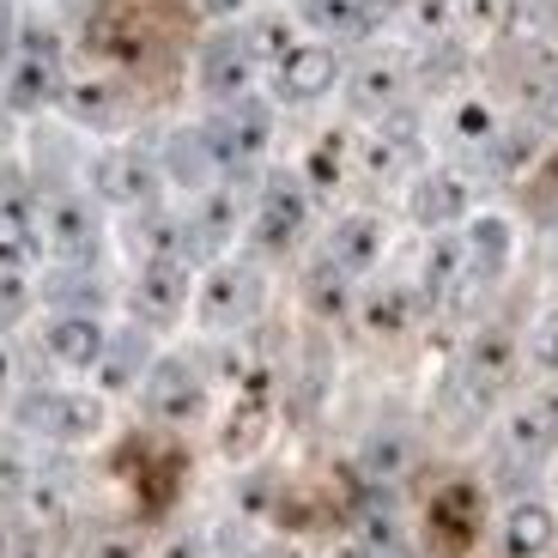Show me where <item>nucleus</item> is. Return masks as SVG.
<instances>
[{"instance_id": "f257e3e1", "label": "nucleus", "mask_w": 558, "mask_h": 558, "mask_svg": "<svg viewBox=\"0 0 558 558\" xmlns=\"http://www.w3.org/2000/svg\"><path fill=\"white\" fill-rule=\"evenodd\" d=\"M13 425L31 437H43V444H92V437H104L110 413H104L98 395L43 383V389H25L13 401Z\"/></svg>"}, {"instance_id": "f03ea898", "label": "nucleus", "mask_w": 558, "mask_h": 558, "mask_svg": "<svg viewBox=\"0 0 558 558\" xmlns=\"http://www.w3.org/2000/svg\"><path fill=\"white\" fill-rule=\"evenodd\" d=\"M85 182H92V201L104 207H122V213H153L158 195H165V170H158V153L146 146H104L92 165H85Z\"/></svg>"}, {"instance_id": "7ed1b4c3", "label": "nucleus", "mask_w": 558, "mask_h": 558, "mask_svg": "<svg viewBox=\"0 0 558 558\" xmlns=\"http://www.w3.org/2000/svg\"><path fill=\"white\" fill-rule=\"evenodd\" d=\"M61 85H68V73H61V37L56 31H43V25H25L19 31L13 61H7V104L25 110V116L56 110Z\"/></svg>"}, {"instance_id": "20e7f679", "label": "nucleus", "mask_w": 558, "mask_h": 558, "mask_svg": "<svg viewBox=\"0 0 558 558\" xmlns=\"http://www.w3.org/2000/svg\"><path fill=\"white\" fill-rule=\"evenodd\" d=\"M195 322L213 335H231L262 310V274L250 262H231V255H213V267L195 279Z\"/></svg>"}, {"instance_id": "39448f33", "label": "nucleus", "mask_w": 558, "mask_h": 558, "mask_svg": "<svg viewBox=\"0 0 558 558\" xmlns=\"http://www.w3.org/2000/svg\"><path fill=\"white\" fill-rule=\"evenodd\" d=\"M37 231H43V250L56 255L61 267H92L104 250V219H98V201L80 195V189H56L37 213Z\"/></svg>"}, {"instance_id": "423d86ee", "label": "nucleus", "mask_w": 558, "mask_h": 558, "mask_svg": "<svg viewBox=\"0 0 558 558\" xmlns=\"http://www.w3.org/2000/svg\"><path fill=\"white\" fill-rule=\"evenodd\" d=\"M189 298H195V262H182V255H146L134 286H128V310L153 335L189 316Z\"/></svg>"}, {"instance_id": "0eeeda50", "label": "nucleus", "mask_w": 558, "mask_h": 558, "mask_svg": "<svg viewBox=\"0 0 558 558\" xmlns=\"http://www.w3.org/2000/svg\"><path fill=\"white\" fill-rule=\"evenodd\" d=\"M207 146H213V158H219V170H250L255 158L274 146V104L250 98V92L219 104L213 122H207Z\"/></svg>"}, {"instance_id": "6e6552de", "label": "nucleus", "mask_w": 558, "mask_h": 558, "mask_svg": "<svg viewBox=\"0 0 558 558\" xmlns=\"http://www.w3.org/2000/svg\"><path fill=\"white\" fill-rule=\"evenodd\" d=\"M480 529H486V492L474 480H449V486L432 492V504H425V541H432L437 558H461L480 541Z\"/></svg>"}, {"instance_id": "1a4fd4ad", "label": "nucleus", "mask_w": 558, "mask_h": 558, "mask_svg": "<svg viewBox=\"0 0 558 558\" xmlns=\"http://www.w3.org/2000/svg\"><path fill=\"white\" fill-rule=\"evenodd\" d=\"M140 407L153 425H189L207 407V371L189 359H153L140 377Z\"/></svg>"}, {"instance_id": "9d476101", "label": "nucleus", "mask_w": 558, "mask_h": 558, "mask_svg": "<svg viewBox=\"0 0 558 558\" xmlns=\"http://www.w3.org/2000/svg\"><path fill=\"white\" fill-rule=\"evenodd\" d=\"M517 377H522V340L510 335V328H480V335L461 347L456 383L474 395L480 407H492Z\"/></svg>"}, {"instance_id": "9b49d317", "label": "nucleus", "mask_w": 558, "mask_h": 558, "mask_svg": "<svg viewBox=\"0 0 558 558\" xmlns=\"http://www.w3.org/2000/svg\"><path fill=\"white\" fill-rule=\"evenodd\" d=\"M243 225H250V238L262 255H286L310 231V189L298 177H274L262 195H255V207Z\"/></svg>"}, {"instance_id": "f8f14e48", "label": "nucleus", "mask_w": 558, "mask_h": 558, "mask_svg": "<svg viewBox=\"0 0 558 558\" xmlns=\"http://www.w3.org/2000/svg\"><path fill=\"white\" fill-rule=\"evenodd\" d=\"M255 68H262V61L250 56V43H243L238 25L213 31V37L195 49V85H201V98H213V104L243 98V92L255 85Z\"/></svg>"}, {"instance_id": "ddd939ff", "label": "nucleus", "mask_w": 558, "mask_h": 558, "mask_svg": "<svg viewBox=\"0 0 558 558\" xmlns=\"http://www.w3.org/2000/svg\"><path fill=\"white\" fill-rule=\"evenodd\" d=\"M340 43H292L274 61V98L279 104H316L340 85Z\"/></svg>"}, {"instance_id": "4468645a", "label": "nucleus", "mask_w": 558, "mask_h": 558, "mask_svg": "<svg viewBox=\"0 0 558 558\" xmlns=\"http://www.w3.org/2000/svg\"><path fill=\"white\" fill-rule=\"evenodd\" d=\"M43 352H49V364L56 371H73V377H92V364H98L104 340H110V328H104L98 310H56V316L43 322Z\"/></svg>"}, {"instance_id": "2eb2a0df", "label": "nucleus", "mask_w": 558, "mask_h": 558, "mask_svg": "<svg viewBox=\"0 0 558 558\" xmlns=\"http://www.w3.org/2000/svg\"><path fill=\"white\" fill-rule=\"evenodd\" d=\"M243 225V201L231 182H207L195 201H189V219H182V238H189V262L195 255H225L231 238Z\"/></svg>"}, {"instance_id": "dca6fc26", "label": "nucleus", "mask_w": 558, "mask_h": 558, "mask_svg": "<svg viewBox=\"0 0 558 558\" xmlns=\"http://www.w3.org/2000/svg\"><path fill=\"white\" fill-rule=\"evenodd\" d=\"M407 213H413V225H425V231H449V225H461L474 213V189H468L461 170H425V177L413 182V195H407Z\"/></svg>"}, {"instance_id": "f3484780", "label": "nucleus", "mask_w": 558, "mask_h": 558, "mask_svg": "<svg viewBox=\"0 0 558 558\" xmlns=\"http://www.w3.org/2000/svg\"><path fill=\"white\" fill-rule=\"evenodd\" d=\"M383 250H389V225H383L377 213H347V219H335V231H328V255H322V262L340 267L347 279H359L383 262Z\"/></svg>"}, {"instance_id": "a211bd4d", "label": "nucleus", "mask_w": 558, "mask_h": 558, "mask_svg": "<svg viewBox=\"0 0 558 558\" xmlns=\"http://www.w3.org/2000/svg\"><path fill=\"white\" fill-rule=\"evenodd\" d=\"M468 286H492V279L510 274L517 262V225L504 219V213H480L468 219Z\"/></svg>"}, {"instance_id": "6ab92c4d", "label": "nucleus", "mask_w": 558, "mask_h": 558, "mask_svg": "<svg viewBox=\"0 0 558 558\" xmlns=\"http://www.w3.org/2000/svg\"><path fill=\"white\" fill-rule=\"evenodd\" d=\"M146 364H153V328H140L134 322V328H110L98 364H92V377H98V389L122 395V389H140Z\"/></svg>"}, {"instance_id": "aec40b11", "label": "nucleus", "mask_w": 558, "mask_h": 558, "mask_svg": "<svg viewBox=\"0 0 558 558\" xmlns=\"http://www.w3.org/2000/svg\"><path fill=\"white\" fill-rule=\"evenodd\" d=\"M158 170H165V189L177 182V189H189V195H201L207 182H219V158H213L207 146V128H177V134L165 140V153H158Z\"/></svg>"}, {"instance_id": "412c9836", "label": "nucleus", "mask_w": 558, "mask_h": 558, "mask_svg": "<svg viewBox=\"0 0 558 558\" xmlns=\"http://www.w3.org/2000/svg\"><path fill=\"white\" fill-rule=\"evenodd\" d=\"M413 468H418V437L413 432L383 425V432L364 437V449H359L364 486H401V480H413Z\"/></svg>"}, {"instance_id": "4be33fe9", "label": "nucleus", "mask_w": 558, "mask_h": 558, "mask_svg": "<svg viewBox=\"0 0 558 558\" xmlns=\"http://www.w3.org/2000/svg\"><path fill=\"white\" fill-rule=\"evenodd\" d=\"M504 558H546L558 546V517H553V504L541 498H517L510 510H504Z\"/></svg>"}, {"instance_id": "5701e85b", "label": "nucleus", "mask_w": 558, "mask_h": 558, "mask_svg": "<svg viewBox=\"0 0 558 558\" xmlns=\"http://www.w3.org/2000/svg\"><path fill=\"white\" fill-rule=\"evenodd\" d=\"M298 7H304V25L322 43H359L383 19V0H298Z\"/></svg>"}, {"instance_id": "b1692460", "label": "nucleus", "mask_w": 558, "mask_h": 558, "mask_svg": "<svg viewBox=\"0 0 558 558\" xmlns=\"http://www.w3.org/2000/svg\"><path fill=\"white\" fill-rule=\"evenodd\" d=\"M418 316V292L413 286H371V298L359 304V322L371 340H401Z\"/></svg>"}, {"instance_id": "393cba45", "label": "nucleus", "mask_w": 558, "mask_h": 558, "mask_svg": "<svg viewBox=\"0 0 558 558\" xmlns=\"http://www.w3.org/2000/svg\"><path fill=\"white\" fill-rule=\"evenodd\" d=\"M61 110H68L80 128H92V134H116V128L128 122L116 85H61Z\"/></svg>"}, {"instance_id": "a878e982", "label": "nucleus", "mask_w": 558, "mask_h": 558, "mask_svg": "<svg viewBox=\"0 0 558 558\" xmlns=\"http://www.w3.org/2000/svg\"><path fill=\"white\" fill-rule=\"evenodd\" d=\"M456 286H468V243L449 225V231H432V243H425V292L449 298Z\"/></svg>"}, {"instance_id": "bb28decb", "label": "nucleus", "mask_w": 558, "mask_h": 558, "mask_svg": "<svg viewBox=\"0 0 558 558\" xmlns=\"http://www.w3.org/2000/svg\"><path fill=\"white\" fill-rule=\"evenodd\" d=\"M474 153L492 177H522L534 165V134L529 128H492V140H480Z\"/></svg>"}, {"instance_id": "cd10ccee", "label": "nucleus", "mask_w": 558, "mask_h": 558, "mask_svg": "<svg viewBox=\"0 0 558 558\" xmlns=\"http://www.w3.org/2000/svg\"><path fill=\"white\" fill-rule=\"evenodd\" d=\"M401 92H407V68H401V61H371L364 73H352V104L371 110V116H383L389 104H401Z\"/></svg>"}, {"instance_id": "c85d7f7f", "label": "nucleus", "mask_w": 558, "mask_h": 558, "mask_svg": "<svg viewBox=\"0 0 558 558\" xmlns=\"http://www.w3.org/2000/svg\"><path fill=\"white\" fill-rule=\"evenodd\" d=\"M243 43H250V56L262 61V68H274L279 56H286V49H292V25H286V13H255V19H243Z\"/></svg>"}, {"instance_id": "c756f323", "label": "nucleus", "mask_w": 558, "mask_h": 558, "mask_svg": "<svg viewBox=\"0 0 558 558\" xmlns=\"http://www.w3.org/2000/svg\"><path fill=\"white\" fill-rule=\"evenodd\" d=\"M347 170V134H322L316 153L304 158V189H335Z\"/></svg>"}, {"instance_id": "7c9ffc66", "label": "nucleus", "mask_w": 558, "mask_h": 558, "mask_svg": "<svg viewBox=\"0 0 558 558\" xmlns=\"http://www.w3.org/2000/svg\"><path fill=\"white\" fill-rule=\"evenodd\" d=\"M310 310H316V316H347V310H352V298H347V274H340V267L322 262L316 274H310Z\"/></svg>"}, {"instance_id": "2f4dec72", "label": "nucleus", "mask_w": 558, "mask_h": 558, "mask_svg": "<svg viewBox=\"0 0 558 558\" xmlns=\"http://www.w3.org/2000/svg\"><path fill=\"white\" fill-rule=\"evenodd\" d=\"M522 364L541 371V377H558V310H546V316L534 322L529 347H522Z\"/></svg>"}, {"instance_id": "473e14b6", "label": "nucleus", "mask_w": 558, "mask_h": 558, "mask_svg": "<svg viewBox=\"0 0 558 558\" xmlns=\"http://www.w3.org/2000/svg\"><path fill=\"white\" fill-rule=\"evenodd\" d=\"M529 219L558 225V153H553V158H546V165L529 177Z\"/></svg>"}, {"instance_id": "72a5a7b5", "label": "nucleus", "mask_w": 558, "mask_h": 558, "mask_svg": "<svg viewBox=\"0 0 558 558\" xmlns=\"http://www.w3.org/2000/svg\"><path fill=\"white\" fill-rule=\"evenodd\" d=\"M492 128H498L492 104H480V98H461V104H456V122H449V134H456L461 146H480V140H492Z\"/></svg>"}, {"instance_id": "f704fd0d", "label": "nucleus", "mask_w": 558, "mask_h": 558, "mask_svg": "<svg viewBox=\"0 0 558 558\" xmlns=\"http://www.w3.org/2000/svg\"><path fill=\"white\" fill-rule=\"evenodd\" d=\"M31 492V468L13 444H0V498H25Z\"/></svg>"}, {"instance_id": "c9c22d12", "label": "nucleus", "mask_w": 558, "mask_h": 558, "mask_svg": "<svg viewBox=\"0 0 558 558\" xmlns=\"http://www.w3.org/2000/svg\"><path fill=\"white\" fill-rule=\"evenodd\" d=\"M510 13H517V0H468V19H474L480 31H504Z\"/></svg>"}, {"instance_id": "e433bc0d", "label": "nucleus", "mask_w": 558, "mask_h": 558, "mask_svg": "<svg viewBox=\"0 0 558 558\" xmlns=\"http://www.w3.org/2000/svg\"><path fill=\"white\" fill-rule=\"evenodd\" d=\"M85 558H140V541L128 529H104L98 541H92V553Z\"/></svg>"}, {"instance_id": "4c0bfd02", "label": "nucleus", "mask_w": 558, "mask_h": 558, "mask_svg": "<svg viewBox=\"0 0 558 558\" xmlns=\"http://www.w3.org/2000/svg\"><path fill=\"white\" fill-rule=\"evenodd\" d=\"M19 31H25V19H19V7H13V0H0V68L13 61V49H19Z\"/></svg>"}, {"instance_id": "58836bf2", "label": "nucleus", "mask_w": 558, "mask_h": 558, "mask_svg": "<svg viewBox=\"0 0 558 558\" xmlns=\"http://www.w3.org/2000/svg\"><path fill=\"white\" fill-rule=\"evenodd\" d=\"M195 7L207 19H219V25H231V19H243V7H250V0H195Z\"/></svg>"}, {"instance_id": "ea45409f", "label": "nucleus", "mask_w": 558, "mask_h": 558, "mask_svg": "<svg viewBox=\"0 0 558 558\" xmlns=\"http://www.w3.org/2000/svg\"><path fill=\"white\" fill-rule=\"evenodd\" d=\"M335 558H377V553H371L364 541H340V546H335Z\"/></svg>"}, {"instance_id": "a19ab883", "label": "nucleus", "mask_w": 558, "mask_h": 558, "mask_svg": "<svg viewBox=\"0 0 558 558\" xmlns=\"http://www.w3.org/2000/svg\"><path fill=\"white\" fill-rule=\"evenodd\" d=\"M377 558H425V553H413V546L401 541V546H389V553H377Z\"/></svg>"}, {"instance_id": "79ce46f5", "label": "nucleus", "mask_w": 558, "mask_h": 558, "mask_svg": "<svg viewBox=\"0 0 558 558\" xmlns=\"http://www.w3.org/2000/svg\"><path fill=\"white\" fill-rule=\"evenodd\" d=\"M0 558H13V529L0 522Z\"/></svg>"}, {"instance_id": "37998d69", "label": "nucleus", "mask_w": 558, "mask_h": 558, "mask_svg": "<svg viewBox=\"0 0 558 558\" xmlns=\"http://www.w3.org/2000/svg\"><path fill=\"white\" fill-rule=\"evenodd\" d=\"M262 558H298V553H292V546H267Z\"/></svg>"}, {"instance_id": "c03bdc74", "label": "nucleus", "mask_w": 558, "mask_h": 558, "mask_svg": "<svg viewBox=\"0 0 558 558\" xmlns=\"http://www.w3.org/2000/svg\"><path fill=\"white\" fill-rule=\"evenodd\" d=\"M553 110H558V98H553Z\"/></svg>"}, {"instance_id": "a18cd8bd", "label": "nucleus", "mask_w": 558, "mask_h": 558, "mask_svg": "<svg viewBox=\"0 0 558 558\" xmlns=\"http://www.w3.org/2000/svg\"><path fill=\"white\" fill-rule=\"evenodd\" d=\"M425 7H432V0H425Z\"/></svg>"}]
</instances>
